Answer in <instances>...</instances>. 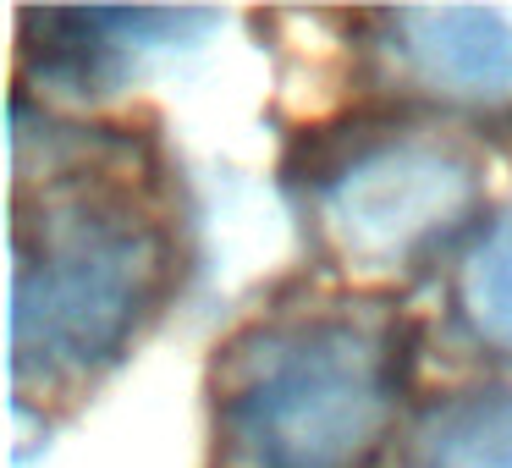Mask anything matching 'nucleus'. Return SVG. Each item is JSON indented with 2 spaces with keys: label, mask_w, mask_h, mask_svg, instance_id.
I'll return each mask as SVG.
<instances>
[{
  "label": "nucleus",
  "mask_w": 512,
  "mask_h": 468,
  "mask_svg": "<svg viewBox=\"0 0 512 468\" xmlns=\"http://www.w3.org/2000/svg\"><path fill=\"white\" fill-rule=\"evenodd\" d=\"M402 468H512V391H457L424 408Z\"/></svg>",
  "instance_id": "obj_6"
},
{
  "label": "nucleus",
  "mask_w": 512,
  "mask_h": 468,
  "mask_svg": "<svg viewBox=\"0 0 512 468\" xmlns=\"http://www.w3.org/2000/svg\"><path fill=\"white\" fill-rule=\"evenodd\" d=\"M215 23V12H23V56L67 94H105L144 56Z\"/></svg>",
  "instance_id": "obj_5"
},
{
  "label": "nucleus",
  "mask_w": 512,
  "mask_h": 468,
  "mask_svg": "<svg viewBox=\"0 0 512 468\" xmlns=\"http://www.w3.org/2000/svg\"><path fill=\"white\" fill-rule=\"evenodd\" d=\"M485 204V155L430 122L358 127L303 171L309 237L342 276H413Z\"/></svg>",
  "instance_id": "obj_3"
},
{
  "label": "nucleus",
  "mask_w": 512,
  "mask_h": 468,
  "mask_svg": "<svg viewBox=\"0 0 512 468\" xmlns=\"http://www.w3.org/2000/svg\"><path fill=\"white\" fill-rule=\"evenodd\" d=\"M402 380L408 331L386 303L265 314L215 358V468H375Z\"/></svg>",
  "instance_id": "obj_2"
},
{
  "label": "nucleus",
  "mask_w": 512,
  "mask_h": 468,
  "mask_svg": "<svg viewBox=\"0 0 512 468\" xmlns=\"http://www.w3.org/2000/svg\"><path fill=\"white\" fill-rule=\"evenodd\" d=\"M457 314L496 353H512V204L468 243L457 265Z\"/></svg>",
  "instance_id": "obj_7"
},
{
  "label": "nucleus",
  "mask_w": 512,
  "mask_h": 468,
  "mask_svg": "<svg viewBox=\"0 0 512 468\" xmlns=\"http://www.w3.org/2000/svg\"><path fill=\"white\" fill-rule=\"evenodd\" d=\"M177 287V221L133 144H67L17 166L12 193V391L72 402L160 320Z\"/></svg>",
  "instance_id": "obj_1"
},
{
  "label": "nucleus",
  "mask_w": 512,
  "mask_h": 468,
  "mask_svg": "<svg viewBox=\"0 0 512 468\" xmlns=\"http://www.w3.org/2000/svg\"><path fill=\"white\" fill-rule=\"evenodd\" d=\"M380 61L408 94L457 111H512V6L380 12Z\"/></svg>",
  "instance_id": "obj_4"
}]
</instances>
